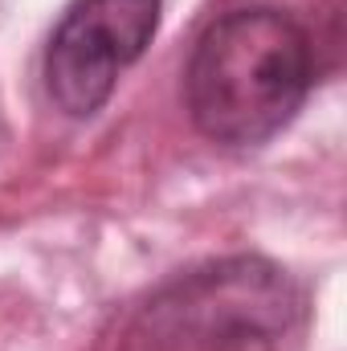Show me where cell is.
<instances>
[{"label":"cell","instance_id":"6da1fadb","mask_svg":"<svg viewBox=\"0 0 347 351\" xmlns=\"http://www.w3.org/2000/svg\"><path fill=\"white\" fill-rule=\"evenodd\" d=\"M315 86L311 33L282 8L246 4L204 25L184 70L192 127L221 147H261Z\"/></svg>","mask_w":347,"mask_h":351},{"label":"cell","instance_id":"7a4b0ae2","mask_svg":"<svg viewBox=\"0 0 347 351\" xmlns=\"http://www.w3.org/2000/svg\"><path fill=\"white\" fill-rule=\"evenodd\" d=\"M302 331V286L270 258L233 254L160 282L123 319L115 351H290Z\"/></svg>","mask_w":347,"mask_h":351},{"label":"cell","instance_id":"3957f363","mask_svg":"<svg viewBox=\"0 0 347 351\" xmlns=\"http://www.w3.org/2000/svg\"><path fill=\"white\" fill-rule=\"evenodd\" d=\"M164 16V0H74L45 45V90L70 119H94Z\"/></svg>","mask_w":347,"mask_h":351}]
</instances>
